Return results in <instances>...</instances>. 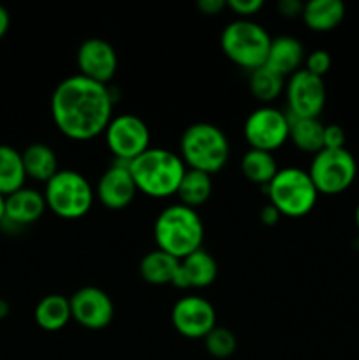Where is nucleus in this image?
Instances as JSON below:
<instances>
[{
	"label": "nucleus",
	"instance_id": "nucleus-1",
	"mask_svg": "<svg viewBox=\"0 0 359 360\" xmlns=\"http://www.w3.org/2000/svg\"><path fill=\"white\" fill-rule=\"evenodd\" d=\"M115 98L108 84L74 74L55 86L51 118L60 134L73 141H90L104 134L113 120Z\"/></svg>",
	"mask_w": 359,
	"mask_h": 360
},
{
	"label": "nucleus",
	"instance_id": "nucleus-2",
	"mask_svg": "<svg viewBox=\"0 0 359 360\" xmlns=\"http://www.w3.org/2000/svg\"><path fill=\"white\" fill-rule=\"evenodd\" d=\"M129 171L137 192L153 199L176 195L187 172L178 153L165 148H148L143 155L129 164Z\"/></svg>",
	"mask_w": 359,
	"mask_h": 360
},
{
	"label": "nucleus",
	"instance_id": "nucleus-3",
	"mask_svg": "<svg viewBox=\"0 0 359 360\" xmlns=\"http://www.w3.org/2000/svg\"><path fill=\"white\" fill-rule=\"evenodd\" d=\"M153 239L158 250L182 260L203 248L204 224L192 207L171 204L155 218Z\"/></svg>",
	"mask_w": 359,
	"mask_h": 360
},
{
	"label": "nucleus",
	"instance_id": "nucleus-4",
	"mask_svg": "<svg viewBox=\"0 0 359 360\" xmlns=\"http://www.w3.org/2000/svg\"><path fill=\"white\" fill-rule=\"evenodd\" d=\"M178 155L187 169L213 176L227 165L231 146L222 129L213 123L199 122L183 130Z\"/></svg>",
	"mask_w": 359,
	"mask_h": 360
},
{
	"label": "nucleus",
	"instance_id": "nucleus-5",
	"mask_svg": "<svg viewBox=\"0 0 359 360\" xmlns=\"http://www.w3.org/2000/svg\"><path fill=\"white\" fill-rule=\"evenodd\" d=\"M270 204L285 218H303L315 207L319 192L301 167H282L271 183L264 186Z\"/></svg>",
	"mask_w": 359,
	"mask_h": 360
},
{
	"label": "nucleus",
	"instance_id": "nucleus-6",
	"mask_svg": "<svg viewBox=\"0 0 359 360\" xmlns=\"http://www.w3.org/2000/svg\"><path fill=\"white\" fill-rule=\"evenodd\" d=\"M48 210L62 220H80L87 217L95 200V188L81 172L60 169L44 185Z\"/></svg>",
	"mask_w": 359,
	"mask_h": 360
},
{
	"label": "nucleus",
	"instance_id": "nucleus-7",
	"mask_svg": "<svg viewBox=\"0 0 359 360\" xmlns=\"http://www.w3.org/2000/svg\"><path fill=\"white\" fill-rule=\"evenodd\" d=\"M271 37L263 25L253 20H234L220 34V48L227 60L245 70L266 65Z\"/></svg>",
	"mask_w": 359,
	"mask_h": 360
},
{
	"label": "nucleus",
	"instance_id": "nucleus-8",
	"mask_svg": "<svg viewBox=\"0 0 359 360\" xmlns=\"http://www.w3.org/2000/svg\"><path fill=\"white\" fill-rule=\"evenodd\" d=\"M308 171L319 195H338L352 186L358 176V162L347 150H320L313 155Z\"/></svg>",
	"mask_w": 359,
	"mask_h": 360
},
{
	"label": "nucleus",
	"instance_id": "nucleus-9",
	"mask_svg": "<svg viewBox=\"0 0 359 360\" xmlns=\"http://www.w3.org/2000/svg\"><path fill=\"white\" fill-rule=\"evenodd\" d=\"M291 118L287 112L273 108L260 105L246 116L243 123V137L248 143L250 150L275 153L289 141Z\"/></svg>",
	"mask_w": 359,
	"mask_h": 360
},
{
	"label": "nucleus",
	"instance_id": "nucleus-10",
	"mask_svg": "<svg viewBox=\"0 0 359 360\" xmlns=\"http://www.w3.org/2000/svg\"><path fill=\"white\" fill-rule=\"evenodd\" d=\"M104 139L106 146L115 155L116 162H123V164H130L134 158L151 148L150 129L139 116L130 115V112L113 116L104 130Z\"/></svg>",
	"mask_w": 359,
	"mask_h": 360
},
{
	"label": "nucleus",
	"instance_id": "nucleus-11",
	"mask_svg": "<svg viewBox=\"0 0 359 360\" xmlns=\"http://www.w3.org/2000/svg\"><path fill=\"white\" fill-rule=\"evenodd\" d=\"M289 116L292 118H319L326 105L327 91L322 77L301 69L285 81Z\"/></svg>",
	"mask_w": 359,
	"mask_h": 360
},
{
	"label": "nucleus",
	"instance_id": "nucleus-12",
	"mask_svg": "<svg viewBox=\"0 0 359 360\" xmlns=\"http://www.w3.org/2000/svg\"><path fill=\"white\" fill-rule=\"evenodd\" d=\"M171 323L183 338L204 340L217 327V311L208 299L201 295H185L172 306Z\"/></svg>",
	"mask_w": 359,
	"mask_h": 360
},
{
	"label": "nucleus",
	"instance_id": "nucleus-13",
	"mask_svg": "<svg viewBox=\"0 0 359 360\" xmlns=\"http://www.w3.org/2000/svg\"><path fill=\"white\" fill-rule=\"evenodd\" d=\"M74 322L88 330H102L109 327L115 316L111 297L99 287H83L69 297Z\"/></svg>",
	"mask_w": 359,
	"mask_h": 360
},
{
	"label": "nucleus",
	"instance_id": "nucleus-14",
	"mask_svg": "<svg viewBox=\"0 0 359 360\" xmlns=\"http://www.w3.org/2000/svg\"><path fill=\"white\" fill-rule=\"evenodd\" d=\"M76 65L80 76L101 84H109L118 70V55L111 42L101 37L83 41L76 53Z\"/></svg>",
	"mask_w": 359,
	"mask_h": 360
},
{
	"label": "nucleus",
	"instance_id": "nucleus-15",
	"mask_svg": "<svg viewBox=\"0 0 359 360\" xmlns=\"http://www.w3.org/2000/svg\"><path fill=\"white\" fill-rule=\"evenodd\" d=\"M136 195L137 188L129 171V164L123 162H116L106 169L95 185V197L99 202L113 211L125 210L132 204Z\"/></svg>",
	"mask_w": 359,
	"mask_h": 360
},
{
	"label": "nucleus",
	"instance_id": "nucleus-16",
	"mask_svg": "<svg viewBox=\"0 0 359 360\" xmlns=\"http://www.w3.org/2000/svg\"><path fill=\"white\" fill-rule=\"evenodd\" d=\"M48 206H46L44 193L23 186L18 192L7 195L4 200V220L0 227L4 225H9L13 229L27 227L41 220Z\"/></svg>",
	"mask_w": 359,
	"mask_h": 360
},
{
	"label": "nucleus",
	"instance_id": "nucleus-17",
	"mask_svg": "<svg viewBox=\"0 0 359 360\" xmlns=\"http://www.w3.org/2000/svg\"><path fill=\"white\" fill-rule=\"evenodd\" d=\"M217 260L213 259L211 253L201 248L180 260L178 271H176V276L172 280V287L182 288V290H190V288L201 290V288H208L210 285H213V281L217 280Z\"/></svg>",
	"mask_w": 359,
	"mask_h": 360
},
{
	"label": "nucleus",
	"instance_id": "nucleus-18",
	"mask_svg": "<svg viewBox=\"0 0 359 360\" xmlns=\"http://www.w3.org/2000/svg\"><path fill=\"white\" fill-rule=\"evenodd\" d=\"M305 58V48L298 39L292 35H280V37L271 39L266 67L287 79L303 69Z\"/></svg>",
	"mask_w": 359,
	"mask_h": 360
},
{
	"label": "nucleus",
	"instance_id": "nucleus-19",
	"mask_svg": "<svg viewBox=\"0 0 359 360\" xmlns=\"http://www.w3.org/2000/svg\"><path fill=\"white\" fill-rule=\"evenodd\" d=\"M303 21L312 32H331L344 21L345 6L340 0H310L301 14Z\"/></svg>",
	"mask_w": 359,
	"mask_h": 360
},
{
	"label": "nucleus",
	"instance_id": "nucleus-20",
	"mask_svg": "<svg viewBox=\"0 0 359 360\" xmlns=\"http://www.w3.org/2000/svg\"><path fill=\"white\" fill-rule=\"evenodd\" d=\"M34 320L46 333H58L73 320L70 302L62 294H49L37 302Z\"/></svg>",
	"mask_w": 359,
	"mask_h": 360
},
{
	"label": "nucleus",
	"instance_id": "nucleus-21",
	"mask_svg": "<svg viewBox=\"0 0 359 360\" xmlns=\"http://www.w3.org/2000/svg\"><path fill=\"white\" fill-rule=\"evenodd\" d=\"M21 158H23L27 178L44 183V185L60 171L55 150L49 148L48 144H30V146L25 148V151H21Z\"/></svg>",
	"mask_w": 359,
	"mask_h": 360
},
{
	"label": "nucleus",
	"instance_id": "nucleus-22",
	"mask_svg": "<svg viewBox=\"0 0 359 360\" xmlns=\"http://www.w3.org/2000/svg\"><path fill=\"white\" fill-rule=\"evenodd\" d=\"M180 260L175 259L169 253L155 248L148 252L139 262V274L148 285L153 287H164V285H172V280L178 271Z\"/></svg>",
	"mask_w": 359,
	"mask_h": 360
},
{
	"label": "nucleus",
	"instance_id": "nucleus-23",
	"mask_svg": "<svg viewBox=\"0 0 359 360\" xmlns=\"http://www.w3.org/2000/svg\"><path fill=\"white\" fill-rule=\"evenodd\" d=\"M27 172L23 158L18 150L7 144H0V195L7 197L25 186Z\"/></svg>",
	"mask_w": 359,
	"mask_h": 360
},
{
	"label": "nucleus",
	"instance_id": "nucleus-24",
	"mask_svg": "<svg viewBox=\"0 0 359 360\" xmlns=\"http://www.w3.org/2000/svg\"><path fill=\"white\" fill-rule=\"evenodd\" d=\"M291 118L289 141L303 153L317 155L324 150V123L319 118Z\"/></svg>",
	"mask_w": 359,
	"mask_h": 360
},
{
	"label": "nucleus",
	"instance_id": "nucleus-25",
	"mask_svg": "<svg viewBox=\"0 0 359 360\" xmlns=\"http://www.w3.org/2000/svg\"><path fill=\"white\" fill-rule=\"evenodd\" d=\"M239 167H241L243 176H245L250 183H256V185L260 186L270 185L271 179H273L275 176H277V172L280 171L275 155L260 150L246 151L241 157Z\"/></svg>",
	"mask_w": 359,
	"mask_h": 360
},
{
	"label": "nucleus",
	"instance_id": "nucleus-26",
	"mask_svg": "<svg viewBox=\"0 0 359 360\" xmlns=\"http://www.w3.org/2000/svg\"><path fill=\"white\" fill-rule=\"evenodd\" d=\"M211 192H213V183H211L210 174L194 171V169H187L176 195H178L180 204L197 210V207L208 202Z\"/></svg>",
	"mask_w": 359,
	"mask_h": 360
},
{
	"label": "nucleus",
	"instance_id": "nucleus-27",
	"mask_svg": "<svg viewBox=\"0 0 359 360\" xmlns=\"http://www.w3.org/2000/svg\"><path fill=\"white\" fill-rule=\"evenodd\" d=\"M285 77L278 76L266 65L250 72L248 88L250 94L257 98L263 105H270L271 102L277 101L285 91Z\"/></svg>",
	"mask_w": 359,
	"mask_h": 360
},
{
	"label": "nucleus",
	"instance_id": "nucleus-28",
	"mask_svg": "<svg viewBox=\"0 0 359 360\" xmlns=\"http://www.w3.org/2000/svg\"><path fill=\"white\" fill-rule=\"evenodd\" d=\"M203 341L208 354L215 359H229L231 355H234L236 348H238V340H236L234 333L225 327L217 326Z\"/></svg>",
	"mask_w": 359,
	"mask_h": 360
},
{
	"label": "nucleus",
	"instance_id": "nucleus-29",
	"mask_svg": "<svg viewBox=\"0 0 359 360\" xmlns=\"http://www.w3.org/2000/svg\"><path fill=\"white\" fill-rule=\"evenodd\" d=\"M331 63H333V60H331V55L326 51V49H315V51L306 55L305 67H303V69L308 70V72L313 74V76L322 77L324 79V76L329 72Z\"/></svg>",
	"mask_w": 359,
	"mask_h": 360
},
{
	"label": "nucleus",
	"instance_id": "nucleus-30",
	"mask_svg": "<svg viewBox=\"0 0 359 360\" xmlns=\"http://www.w3.org/2000/svg\"><path fill=\"white\" fill-rule=\"evenodd\" d=\"M227 9L238 16V20H250L264 7L263 0H227Z\"/></svg>",
	"mask_w": 359,
	"mask_h": 360
},
{
	"label": "nucleus",
	"instance_id": "nucleus-31",
	"mask_svg": "<svg viewBox=\"0 0 359 360\" xmlns=\"http://www.w3.org/2000/svg\"><path fill=\"white\" fill-rule=\"evenodd\" d=\"M345 130L336 123L324 125V150H341L345 148Z\"/></svg>",
	"mask_w": 359,
	"mask_h": 360
},
{
	"label": "nucleus",
	"instance_id": "nucleus-32",
	"mask_svg": "<svg viewBox=\"0 0 359 360\" xmlns=\"http://www.w3.org/2000/svg\"><path fill=\"white\" fill-rule=\"evenodd\" d=\"M277 9L284 18H299L305 9V4L299 0H282L277 4Z\"/></svg>",
	"mask_w": 359,
	"mask_h": 360
},
{
	"label": "nucleus",
	"instance_id": "nucleus-33",
	"mask_svg": "<svg viewBox=\"0 0 359 360\" xmlns=\"http://www.w3.org/2000/svg\"><path fill=\"white\" fill-rule=\"evenodd\" d=\"M197 9L206 16H217L224 9H227L225 0H197Z\"/></svg>",
	"mask_w": 359,
	"mask_h": 360
},
{
	"label": "nucleus",
	"instance_id": "nucleus-34",
	"mask_svg": "<svg viewBox=\"0 0 359 360\" xmlns=\"http://www.w3.org/2000/svg\"><path fill=\"white\" fill-rule=\"evenodd\" d=\"M259 218L264 225H267V227H273V225H277V221L280 220V213H278V211L275 210L270 202H267L266 206L260 207Z\"/></svg>",
	"mask_w": 359,
	"mask_h": 360
},
{
	"label": "nucleus",
	"instance_id": "nucleus-35",
	"mask_svg": "<svg viewBox=\"0 0 359 360\" xmlns=\"http://www.w3.org/2000/svg\"><path fill=\"white\" fill-rule=\"evenodd\" d=\"M11 27V16L9 13H7V9L4 6H0V41H2L4 37H6L7 30H9Z\"/></svg>",
	"mask_w": 359,
	"mask_h": 360
},
{
	"label": "nucleus",
	"instance_id": "nucleus-36",
	"mask_svg": "<svg viewBox=\"0 0 359 360\" xmlns=\"http://www.w3.org/2000/svg\"><path fill=\"white\" fill-rule=\"evenodd\" d=\"M9 311H11L9 302H7L6 299L0 297V322H2L4 319H7V315H9Z\"/></svg>",
	"mask_w": 359,
	"mask_h": 360
},
{
	"label": "nucleus",
	"instance_id": "nucleus-37",
	"mask_svg": "<svg viewBox=\"0 0 359 360\" xmlns=\"http://www.w3.org/2000/svg\"><path fill=\"white\" fill-rule=\"evenodd\" d=\"M4 200H6V197L0 195V225H2V220H4Z\"/></svg>",
	"mask_w": 359,
	"mask_h": 360
},
{
	"label": "nucleus",
	"instance_id": "nucleus-38",
	"mask_svg": "<svg viewBox=\"0 0 359 360\" xmlns=\"http://www.w3.org/2000/svg\"><path fill=\"white\" fill-rule=\"evenodd\" d=\"M354 220H355V227H358V231H359V202H358V206H355V213H354Z\"/></svg>",
	"mask_w": 359,
	"mask_h": 360
}]
</instances>
